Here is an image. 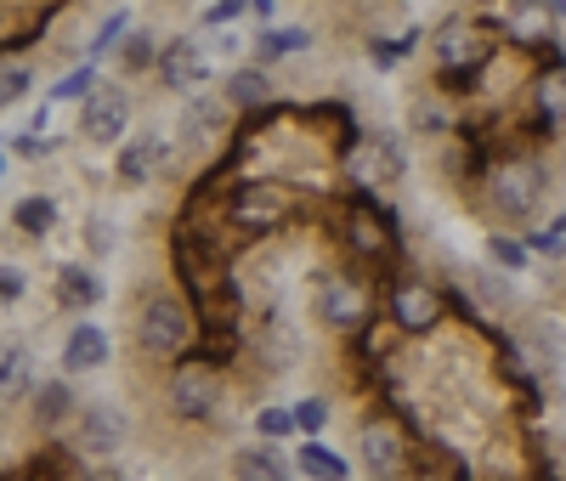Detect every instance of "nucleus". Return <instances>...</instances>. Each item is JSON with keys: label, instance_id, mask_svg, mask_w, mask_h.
<instances>
[{"label": "nucleus", "instance_id": "1", "mask_svg": "<svg viewBox=\"0 0 566 481\" xmlns=\"http://www.w3.org/2000/svg\"><path fill=\"white\" fill-rule=\"evenodd\" d=\"M538 192H544V170L527 159H504L488 170V199L499 216H533L538 210Z\"/></svg>", "mask_w": 566, "mask_h": 481}, {"label": "nucleus", "instance_id": "2", "mask_svg": "<svg viewBox=\"0 0 566 481\" xmlns=\"http://www.w3.org/2000/svg\"><path fill=\"white\" fill-rule=\"evenodd\" d=\"M437 57H442V69L464 85L470 74H482V69H488V57H493V34H488V29H442V34H437Z\"/></svg>", "mask_w": 566, "mask_h": 481}, {"label": "nucleus", "instance_id": "3", "mask_svg": "<svg viewBox=\"0 0 566 481\" xmlns=\"http://www.w3.org/2000/svg\"><path fill=\"white\" fill-rule=\"evenodd\" d=\"M216 397H221V379H216L210 363H181V368L170 374V408H176L181 419H205V414L216 408Z\"/></svg>", "mask_w": 566, "mask_h": 481}, {"label": "nucleus", "instance_id": "4", "mask_svg": "<svg viewBox=\"0 0 566 481\" xmlns=\"http://www.w3.org/2000/svg\"><path fill=\"white\" fill-rule=\"evenodd\" d=\"M142 346H148L154 357H176L187 346V312L181 301H148V312H142Z\"/></svg>", "mask_w": 566, "mask_h": 481}, {"label": "nucleus", "instance_id": "5", "mask_svg": "<svg viewBox=\"0 0 566 481\" xmlns=\"http://www.w3.org/2000/svg\"><path fill=\"white\" fill-rule=\"evenodd\" d=\"M317 312H323V323H335V328H357V323L368 317L363 283H352V278H340V272L317 278Z\"/></svg>", "mask_w": 566, "mask_h": 481}, {"label": "nucleus", "instance_id": "6", "mask_svg": "<svg viewBox=\"0 0 566 481\" xmlns=\"http://www.w3.org/2000/svg\"><path fill=\"white\" fill-rule=\"evenodd\" d=\"M232 216H239V227H277L290 216V192L272 187V181H250L239 199H232Z\"/></svg>", "mask_w": 566, "mask_h": 481}, {"label": "nucleus", "instance_id": "7", "mask_svg": "<svg viewBox=\"0 0 566 481\" xmlns=\"http://www.w3.org/2000/svg\"><path fill=\"white\" fill-rule=\"evenodd\" d=\"M391 317H397V328L424 334V328L442 323V295H437V289H424V283H402L391 295Z\"/></svg>", "mask_w": 566, "mask_h": 481}, {"label": "nucleus", "instance_id": "8", "mask_svg": "<svg viewBox=\"0 0 566 481\" xmlns=\"http://www.w3.org/2000/svg\"><path fill=\"white\" fill-rule=\"evenodd\" d=\"M357 442H363V464L374 475H397L402 470V430L391 419H368Z\"/></svg>", "mask_w": 566, "mask_h": 481}, {"label": "nucleus", "instance_id": "9", "mask_svg": "<svg viewBox=\"0 0 566 481\" xmlns=\"http://www.w3.org/2000/svg\"><path fill=\"white\" fill-rule=\"evenodd\" d=\"M125 96L119 91H97L85 103V119H80V130H85V142H119L125 136Z\"/></svg>", "mask_w": 566, "mask_h": 481}, {"label": "nucleus", "instance_id": "10", "mask_svg": "<svg viewBox=\"0 0 566 481\" xmlns=\"http://www.w3.org/2000/svg\"><path fill=\"white\" fill-rule=\"evenodd\" d=\"M119 442H125V414H119V408L97 402V408L80 414V448H85V453H114Z\"/></svg>", "mask_w": 566, "mask_h": 481}, {"label": "nucleus", "instance_id": "11", "mask_svg": "<svg viewBox=\"0 0 566 481\" xmlns=\"http://www.w3.org/2000/svg\"><path fill=\"white\" fill-rule=\"evenodd\" d=\"M205 74H210V63H205V52H199L193 40L165 45V57H159V80H165L170 91H193Z\"/></svg>", "mask_w": 566, "mask_h": 481}, {"label": "nucleus", "instance_id": "12", "mask_svg": "<svg viewBox=\"0 0 566 481\" xmlns=\"http://www.w3.org/2000/svg\"><path fill=\"white\" fill-rule=\"evenodd\" d=\"M533 108H538L544 130H566V69H544L533 80Z\"/></svg>", "mask_w": 566, "mask_h": 481}, {"label": "nucleus", "instance_id": "13", "mask_svg": "<svg viewBox=\"0 0 566 481\" xmlns=\"http://www.w3.org/2000/svg\"><path fill=\"white\" fill-rule=\"evenodd\" d=\"M221 114H227V108L216 103V96H199V103L181 114V154H199L205 142L221 130Z\"/></svg>", "mask_w": 566, "mask_h": 481}, {"label": "nucleus", "instance_id": "14", "mask_svg": "<svg viewBox=\"0 0 566 481\" xmlns=\"http://www.w3.org/2000/svg\"><path fill=\"white\" fill-rule=\"evenodd\" d=\"M63 363L80 374V368H103L108 363V334L97 328V323H80L74 334H69V346H63Z\"/></svg>", "mask_w": 566, "mask_h": 481}, {"label": "nucleus", "instance_id": "15", "mask_svg": "<svg viewBox=\"0 0 566 481\" xmlns=\"http://www.w3.org/2000/svg\"><path fill=\"white\" fill-rule=\"evenodd\" d=\"M159 165H165V142L159 136H136L130 148L119 154V181H148V176H159Z\"/></svg>", "mask_w": 566, "mask_h": 481}, {"label": "nucleus", "instance_id": "16", "mask_svg": "<svg viewBox=\"0 0 566 481\" xmlns=\"http://www.w3.org/2000/svg\"><path fill=\"white\" fill-rule=\"evenodd\" d=\"M232 475L239 481H290V464H283L277 448H244L232 459Z\"/></svg>", "mask_w": 566, "mask_h": 481}, {"label": "nucleus", "instance_id": "17", "mask_svg": "<svg viewBox=\"0 0 566 481\" xmlns=\"http://www.w3.org/2000/svg\"><path fill=\"white\" fill-rule=\"evenodd\" d=\"M352 244H357L363 255H386V250H391L386 216H380V210H357V216H352Z\"/></svg>", "mask_w": 566, "mask_h": 481}, {"label": "nucleus", "instance_id": "18", "mask_svg": "<svg viewBox=\"0 0 566 481\" xmlns=\"http://www.w3.org/2000/svg\"><path fill=\"white\" fill-rule=\"evenodd\" d=\"M261 357H266L272 368H290V363L301 357V341H295V328L283 323V317H272V323L261 328Z\"/></svg>", "mask_w": 566, "mask_h": 481}, {"label": "nucleus", "instance_id": "19", "mask_svg": "<svg viewBox=\"0 0 566 481\" xmlns=\"http://www.w3.org/2000/svg\"><path fill=\"white\" fill-rule=\"evenodd\" d=\"M272 96V80L261 69H239V74H227V103L232 108H261Z\"/></svg>", "mask_w": 566, "mask_h": 481}, {"label": "nucleus", "instance_id": "20", "mask_svg": "<svg viewBox=\"0 0 566 481\" xmlns=\"http://www.w3.org/2000/svg\"><path fill=\"white\" fill-rule=\"evenodd\" d=\"M57 295H63V306H97L103 301V278L97 272H80V266H63Z\"/></svg>", "mask_w": 566, "mask_h": 481}, {"label": "nucleus", "instance_id": "21", "mask_svg": "<svg viewBox=\"0 0 566 481\" xmlns=\"http://www.w3.org/2000/svg\"><path fill=\"white\" fill-rule=\"evenodd\" d=\"M301 470L312 475V481H346V459L340 453H328V448H317V442H301Z\"/></svg>", "mask_w": 566, "mask_h": 481}, {"label": "nucleus", "instance_id": "22", "mask_svg": "<svg viewBox=\"0 0 566 481\" xmlns=\"http://www.w3.org/2000/svg\"><path fill=\"white\" fill-rule=\"evenodd\" d=\"M69 408H74V391L63 379H45L40 391H34V414L45 419V425H57V419H69Z\"/></svg>", "mask_w": 566, "mask_h": 481}, {"label": "nucleus", "instance_id": "23", "mask_svg": "<svg viewBox=\"0 0 566 481\" xmlns=\"http://www.w3.org/2000/svg\"><path fill=\"white\" fill-rule=\"evenodd\" d=\"M306 45H312L306 29H277V34H261V40H255V52L272 63V57H283V52H306Z\"/></svg>", "mask_w": 566, "mask_h": 481}, {"label": "nucleus", "instance_id": "24", "mask_svg": "<svg viewBox=\"0 0 566 481\" xmlns=\"http://www.w3.org/2000/svg\"><path fill=\"white\" fill-rule=\"evenodd\" d=\"M453 125V108L442 96H413V130H448Z\"/></svg>", "mask_w": 566, "mask_h": 481}, {"label": "nucleus", "instance_id": "25", "mask_svg": "<svg viewBox=\"0 0 566 481\" xmlns=\"http://www.w3.org/2000/svg\"><path fill=\"white\" fill-rule=\"evenodd\" d=\"M488 255H493V266L499 272H522L527 266V244H522V238H488Z\"/></svg>", "mask_w": 566, "mask_h": 481}, {"label": "nucleus", "instance_id": "26", "mask_svg": "<svg viewBox=\"0 0 566 481\" xmlns=\"http://www.w3.org/2000/svg\"><path fill=\"white\" fill-rule=\"evenodd\" d=\"M255 430H261L266 442H283V437H295L301 425H295V414H290V408H261V414H255Z\"/></svg>", "mask_w": 566, "mask_h": 481}, {"label": "nucleus", "instance_id": "27", "mask_svg": "<svg viewBox=\"0 0 566 481\" xmlns=\"http://www.w3.org/2000/svg\"><path fill=\"white\" fill-rule=\"evenodd\" d=\"M29 85H34V74L23 63H0V108H12L18 96H29Z\"/></svg>", "mask_w": 566, "mask_h": 481}, {"label": "nucleus", "instance_id": "28", "mask_svg": "<svg viewBox=\"0 0 566 481\" xmlns=\"http://www.w3.org/2000/svg\"><path fill=\"white\" fill-rule=\"evenodd\" d=\"M52 221H57V205L52 199H23L18 205V227L23 232H52Z\"/></svg>", "mask_w": 566, "mask_h": 481}, {"label": "nucleus", "instance_id": "29", "mask_svg": "<svg viewBox=\"0 0 566 481\" xmlns=\"http://www.w3.org/2000/svg\"><path fill=\"white\" fill-rule=\"evenodd\" d=\"M119 63H125V69H148V63H154V34H148V29H130L125 45H119Z\"/></svg>", "mask_w": 566, "mask_h": 481}, {"label": "nucleus", "instance_id": "30", "mask_svg": "<svg viewBox=\"0 0 566 481\" xmlns=\"http://www.w3.org/2000/svg\"><path fill=\"white\" fill-rule=\"evenodd\" d=\"M125 12H108V23L97 29V40H91V57H103V52H114V45H125Z\"/></svg>", "mask_w": 566, "mask_h": 481}, {"label": "nucleus", "instance_id": "31", "mask_svg": "<svg viewBox=\"0 0 566 481\" xmlns=\"http://www.w3.org/2000/svg\"><path fill=\"white\" fill-rule=\"evenodd\" d=\"M476 295L488 301V306H510L515 295H510V283L499 278V272H476Z\"/></svg>", "mask_w": 566, "mask_h": 481}, {"label": "nucleus", "instance_id": "32", "mask_svg": "<svg viewBox=\"0 0 566 481\" xmlns=\"http://www.w3.org/2000/svg\"><path fill=\"white\" fill-rule=\"evenodd\" d=\"M91 80H97V69H74V74L57 85V96H63V103H74V96H85V103H91V96H97V91H91Z\"/></svg>", "mask_w": 566, "mask_h": 481}, {"label": "nucleus", "instance_id": "33", "mask_svg": "<svg viewBox=\"0 0 566 481\" xmlns=\"http://www.w3.org/2000/svg\"><path fill=\"white\" fill-rule=\"evenodd\" d=\"M295 425H301V430H312V437H317V430L328 425V402H323V397H306V402L295 408Z\"/></svg>", "mask_w": 566, "mask_h": 481}, {"label": "nucleus", "instance_id": "34", "mask_svg": "<svg viewBox=\"0 0 566 481\" xmlns=\"http://www.w3.org/2000/svg\"><path fill=\"white\" fill-rule=\"evenodd\" d=\"M85 244L97 250V255H108V244H114V227H108V221H85Z\"/></svg>", "mask_w": 566, "mask_h": 481}, {"label": "nucleus", "instance_id": "35", "mask_svg": "<svg viewBox=\"0 0 566 481\" xmlns=\"http://www.w3.org/2000/svg\"><path fill=\"white\" fill-rule=\"evenodd\" d=\"M239 12H244L239 0H227V7H210V12H205V23H210V29H227L232 18H239Z\"/></svg>", "mask_w": 566, "mask_h": 481}, {"label": "nucleus", "instance_id": "36", "mask_svg": "<svg viewBox=\"0 0 566 481\" xmlns=\"http://www.w3.org/2000/svg\"><path fill=\"white\" fill-rule=\"evenodd\" d=\"M18 295H23V272L0 266V301H18Z\"/></svg>", "mask_w": 566, "mask_h": 481}, {"label": "nucleus", "instance_id": "37", "mask_svg": "<svg viewBox=\"0 0 566 481\" xmlns=\"http://www.w3.org/2000/svg\"><path fill=\"white\" fill-rule=\"evenodd\" d=\"M18 363H23V352H18V346H0V385H7V379L18 374Z\"/></svg>", "mask_w": 566, "mask_h": 481}, {"label": "nucleus", "instance_id": "38", "mask_svg": "<svg viewBox=\"0 0 566 481\" xmlns=\"http://www.w3.org/2000/svg\"><path fill=\"white\" fill-rule=\"evenodd\" d=\"M555 18H566V7H555Z\"/></svg>", "mask_w": 566, "mask_h": 481}, {"label": "nucleus", "instance_id": "39", "mask_svg": "<svg viewBox=\"0 0 566 481\" xmlns=\"http://www.w3.org/2000/svg\"><path fill=\"white\" fill-rule=\"evenodd\" d=\"M0 176H7V159H0Z\"/></svg>", "mask_w": 566, "mask_h": 481}, {"label": "nucleus", "instance_id": "40", "mask_svg": "<svg viewBox=\"0 0 566 481\" xmlns=\"http://www.w3.org/2000/svg\"><path fill=\"white\" fill-rule=\"evenodd\" d=\"M0 18H7V12H0Z\"/></svg>", "mask_w": 566, "mask_h": 481}]
</instances>
